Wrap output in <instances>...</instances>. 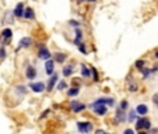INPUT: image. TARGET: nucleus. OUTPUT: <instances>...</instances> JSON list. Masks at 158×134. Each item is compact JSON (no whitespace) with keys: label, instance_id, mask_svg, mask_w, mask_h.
Here are the masks:
<instances>
[{"label":"nucleus","instance_id":"1","mask_svg":"<svg viewBox=\"0 0 158 134\" xmlns=\"http://www.w3.org/2000/svg\"><path fill=\"white\" fill-rule=\"evenodd\" d=\"M126 85H127V90L130 91V92H136L137 90H138V84L136 83V80L129 74L126 78Z\"/></svg>","mask_w":158,"mask_h":134},{"label":"nucleus","instance_id":"2","mask_svg":"<svg viewBox=\"0 0 158 134\" xmlns=\"http://www.w3.org/2000/svg\"><path fill=\"white\" fill-rule=\"evenodd\" d=\"M151 127V122L148 119H138L136 123V130L141 131V130H148Z\"/></svg>","mask_w":158,"mask_h":134},{"label":"nucleus","instance_id":"3","mask_svg":"<svg viewBox=\"0 0 158 134\" xmlns=\"http://www.w3.org/2000/svg\"><path fill=\"white\" fill-rule=\"evenodd\" d=\"M77 129L81 133H90V131H93V123H90V122H78Z\"/></svg>","mask_w":158,"mask_h":134},{"label":"nucleus","instance_id":"4","mask_svg":"<svg viewBox=\"0 0 158 134\" xmlns=\"http://www.w3.org/2000/svg\"><path fill=\"white\" fill-rule=\"evenodd\" d=\"M70 108H72V110H73L74 113H80V112H83L85 109V105L78 102V101H72L70 102Z\"/></svg>","mask_w":158,"mask_h":134},{"label":"nucleus","instance_id":"5","mask_svg":"<svg viewBox=\"0 0 158 134\" xmlns=\"http://www.w3.org/2000/svg\"><path fill=\"white\" fill-rule=\"evenodd\" d=\"M113 105L115 103V99H112V98H99V99H97L90 108H93V106H95V105Z\"/></svg>","mask_w":158,"mask_h":134},{"label":"nucleus","instance_id":"6","mask_svg":"<svg viewBox=\"0 0 158 134\" xmlns=\"http://www.w3.org/2000/svg\"><path fill=\"white\" fill-rule=\"evenodd\" d=\"M93 109H94L95 114H98V116H104V114H106V112H108L105 105H95V106H93Z\"/></svg>","mask_w":158,"mask_h":134},{"label":"nucleus","instance_id":"7","mask_svg":"<svg viewBox=\"0 0 158 134\" xmlns=\"http://www.w3.org/2000/svg\"><path fill=\"white\" fill-rule=\"evenodd\" d=\"M38 56L43 59V60H48V59H51V52L48 51L45 46H41L39 48V52H38Z\"/></svg>","mask_w":158,"mask_h":134},{"label":"nucleus","instance_id":"8","mask_svg":"<svg viewBox=\"0 0 158 134\" xmlns=\"http://www.w3.org/2000/svg\"><path fill=\"white\" fill-rule=\"evenodd\" d=\"M115 120L117 122V124L119 123H123L125 120H126V114H125V112H123V109H117L116 110V114H115Z\"/></svg>","mask_w":158,"mask_h":134},{"label":"nucleus","instance_id":"9","mask_svg":"<svg viewBox=\"0 0 158 134\" xmlns=\"http://www.w3.org/2000/svg\"><path fill=\"white\" fill-rule=\"evenodd\" d=\"M45 71H46V74H53V71H55V62L53 60H51V59H48L46 60V63H45Z\"/></svg>","mask_w":158,"mask_h":134},{"label":"nucleus","instance_id":"10","mask_svg":"<svg viewBox=\"0 0 158 134\" xmlns=\"http://www.w3.org/2000/svg\"><path fill=\"white\" fill-rule=\"evenodd\" d=\"M25 75H27V78L28 80H34L35 77H36V70H35V67H27V71H25Z\"/></svg>","mask_w":158,"mask_h":134},{"label":"nucleus","instance_id":"11","mask_svg":"<svg viewBox=\"0 0 158 134\" xmlns=\"http://www.w3.org/2000/svg\"><path fill=\"white\" fill-rule=\"evenodd\" d=\"M31 90L34 92H42L43 90H45V84L43 83H35V84H31Z\"/></svg>","mask_w":158,"mask_h":134},{"label":"nucleus","instance_id":"12","mask_svg":"<svg viewBox=\"0 0 158 134\" xmlns=\"http://www.w3.org/2000/svg\"><path fill=\"white\" fill-rule=\"evenodd\" d=\"M22 14H24V4H22V3H18V4L16 6V9H14V15H16V17H22Z\"/></svg>","mask_w":158,"mask_h":134},{"label":"nucleus","instance_id":"13","mask_svg":"<svg viewBox=\"0 0 158 134\" xmlns=\"http://www.w3.org/2000/svg\"><path fill=\"white\" fill-rule=\"evenodd\" d=\"M147 112H148V106L144 105V103L138 105L136 108V113H138V114H147Z\"/></svg>","mask_w":158,"mask_h":134},{"label":"nucleus","instance_id":"14","mask_svg":"<svg viewBox=\"0 0 158 134\" xmlns=\"http://www.w3.org/2000/svg\"><path fill=\"white\" fill-rule=\"evenodd\" d=\"M56 83H57V74H53L51 77V80H49V83H48V91H52Z\"/></svg>","mask_w":158,"mask_h":134},{"label":"nucleus","instance_id":"15","mask_svg":"<svg viewBox=\"0 0 158 134\" xmlns=\"http://www.w3.org/2000/svg\"><path fill=\"white\" fill-rule=\"evenodd\" d=\"M22 17L24 18H28V20H32V18H35V13L32 11V9H25V11H24V14H22Z\"/></svg>","mask_w":158,"mask_h":134},{"label":"nucleus","instance_id":"16","mask_svg":"<svg viewBox=\"0 0 158 134\" xmlns=\"http://www.w3.org/2000/svg\"><path fill=\"white\" fill-rule=\"evenodd\" d=\"M66 59H67V56L64 53H56L55 55V62H57V63H63Z\"/></svg>","mask_w":158,"mask_h":134},{"label":"nucleus","instance_id":"17","mask_svg":"<svg viewBox=\"0 0 158 134\" xmlns=\"http://www.w3.org/2000/svg\"><path fill=\"white\" fill-rule=\"evenodd\" d=\"M30 45H31V39L30 38H22L20 41V46L18 48H28Z\"/></svg>","mask_w":158,"mask_h":134},{"label":"nucleus","instance_id":"18","mask_svg":"<svg viewBox=\"0 0 158 134\" xmlns=\"http://www.w3.org/2000/svg\"><path fill=\"white\" fill-rule=\"evenodd\" d=\"M81 75L83 77H90L91 75V70H88V67L84 66V64L81 66Z\"/></svg>","mask_w":158,"mask_h":134},{"label":"nucleus","instance_id":"19","mask_svg":"<svg viewBox=\"0 0 158 134\" xmlns=\"http://www.w3.org/2000/svg\"><path fill=\"white\" fill-rule=\"evenodd\" d=\"M67 94H69V96H76V95H78V94H80V88L73 87V88H70V90L67 91Z\"/></svg>","mask_w":158,"mask_h":134},{"label":"nucleus","instance_id":"20","mask_svg":"<svg viewBox=\"0 0 158 134\" xmlns=\"http://www.w3.org/2000/svg\"><path fill=\"white\" fill-rule=\"evenodd\" d=\"M72 73H73V67H72V66H66V67L63 69V75L64 77H69Z\"/></svg>","mask_w":158,"mask_h":134},{"label":"nucleus","instance_id":"21","mask_svg":"<svg viewBox=\"0 0 158 134\" xmlns=\"http://www.w3.org/2000/svg\"><path fill=\"white\" fill-rule=\"evenodd\" d=\"M1 36H3L4 39H9V38L11 36V30H9V28L3 30V32H1Z\"/></svg>","mask_w":158,"mask_h":134},{"label":"nucleus","instance_id":"22","mask_svg":"<svg viewBox=\"0 0 158 134\" xmlns=\"http://www.w3.org/2000/svg\"><path fill=\"white\" fill-rule=\"evenodd\" d=\"M134 66H136V69L141 70V69H144V66H146V62H144V60H137V62L134 63Z\"/></svg>","mask_w":158,"mask_h":134},{"label":"nucleus","instance_id":"23","mask_svg":"<svg viewBox=\"0 0 158 134\" xmlns=\"http://www.w3.org/2000/svg\"><path fill=\"white\" fill-rule=\"evenodd\" d=\"M141 71H143V77L147 78L148 75H150V73H151V70H148V69H141Z\"/></svg>","mask_w":158,"mask_h":134},{"label":"nucleus","instance_id":"24","mask_svg":"<svg viewBox=\"0 0 158 134\" xmlns=\"http://www.w3.org/2000/svg\"><path fill=\"white\" fill-rule=\"evenodd\" d=\"M91 71H93V75H94V81H98L99 80V77H98V73L95 70L94 67H91Z\"/></svg>","mask_w":158,"mask_h":134},{"label":"nucleus","instance_id":"25","mask_svg":"<svg viewBox=\"0 0 158 134\" xmlns=\"http://www.w3.org/2000/svg\"><path fill=\"white\" fill-rule=\"evenodd\" d=\"M134 117H136V110H132L130 114H129V120H130V122H133V120H134Z\"/></svg>","mask_w":158,"mask_h":134},{"label":"nucleus","instance_id":"26","mask_svg":"<svg viewBox=\"0 0 158 134\" xmlns=\"http://www.w3.org/2000/svg\"><path fill=\"white\" fill-rule=\"evenodd\" d=\"M127 106H129V103H127L126 101H122V103H120V109H123V110H125Z\"/></svg>","mask_w":158,"mask_h":134},{"label":"nucleus","instance_id":"27","mask_svg":"<svg viewBox=\"0 0 158 134\" xmlns=\"http://www.w3.org/2000/svg\"><path fill=\"white\" fill-rule=\"evenodd\" d=\"M4 56H6V51H4V48H0V59H4Z\"/></svg>","mask_w":158,"mask_h":134},{"label":"nucleus","instance_id":"28","mask_svg":"<svg viewBox=\"0 0 158 134\" xmlns=\"http://www.w3.org/2000/svg\"><path fill=\"white\" fill-rule=\"evenodd\" d=\"M153 102L158 106V94H154V95H153Z\"/></svg>","mask_w":158,"mask_h":134},{"label":"nucleus","instance_id":"29","mask_svg":"<svg viewBox=\"0 0 158 134\" xmlns=\"http://www.w3.org/2000/svg\"><path fill=\"white\" fill-rule=\"evenodd\" d=\"M78 49L83 52V53H87V49H85V46L83 45V43H80V45H78Z\"/></svg>","mask_w":158,"mask_h":134},{"label":"nucleus","instance_id":"30","mask_svg":"<svg viewBox=\"0 0 158 134\" xmlns=\"http://www.w3.org/2000/svg\"><path fill=\"white\" fill-rule=\"evenodd\" d=\"M63 88H66V83L62 81V83H59V85H57V90H63Z\"/></svg>","mask_w":158,"mask_h":134},{"label":"nucleus","instance_id":"31","mask_svg":"<svg viewBox=\"0 0 158 134\" xmlns=\"http://www.w3.org/2000/svg\"><path fill=\"white\" fill-rule=\"evenodd\" d=\"M70 25H73V27H78L80 24H78L77 21H70Z\"/></svg>","mask_w":158,"mask_h":134},{"label":"nucleus","instance_id":"32","mask_svg":"<svg viewBox=\"0 0 158 134\" xmlns=\"http://www.w3.org/2000/svg\"><path fill=\"white\" fill-rule=\"evenodd\" d=\"M77 1H90V3H94L97 0H77Z\"/></svg>","mask_w":158,"mask_h":134},{"label":"nucleus","instance_id":"33","mask_svg":"<svg viewBox=\"0 0 158 134\" xmlns=\"http://www.w3.org/2000/svg\"><path fill=\"white\" fill-rule=\"evenodd\" d=\"M125 133H127V134H130V133H133V130H130V129H127V130H125Z\"/></svg>","mask_w":158,"mask_h":134},{"label":"nucleus","instance_id":"34","mask_svg":"<svg viewBox=\"0 0 158 134\" xmlns=\"http://www.w3.org/2000/svg\"><path fill=\"white\" fill-rule=\"evenodd\" d=\"M155 57H157V59H158V52H157V53H155Z\"/></svg>","mask_w":158,"mask_h":134}]
</instances>
